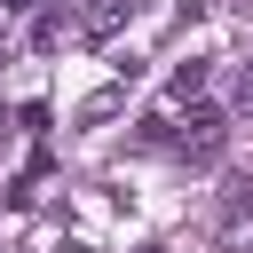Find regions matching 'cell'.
Instances as JSON below:
<instances>
[{"label": "cell", "mask_w": 253, "mask_h": 253, "mask_svg": "<svg viewBox=\"0 0 253 253\" xmlns=\"http://www.w3.org/2000/svg\"><path fill=\"white\" fill-rule=\"evenodd\" d=\"M198 87H206V63H182V71H174V79H166V95H174V103H190V95H198Z\"/></svg>", "instance_id": "6da1fadb"}, {"label": "cell", "mask_w": 253, "mask_h": 253, "mask_svg": "<svg viewBox=\"0 0 253 253\" xmlns=\"http://www.w3.org/2000/svg\"><path fill=\"white\" fill-rule=\"evenodd\" d=\"M237 95H245V103H253V71H245V79H237Z\"/></svg>", "instance_id": "7a4b0ae2"}]
</instances>
